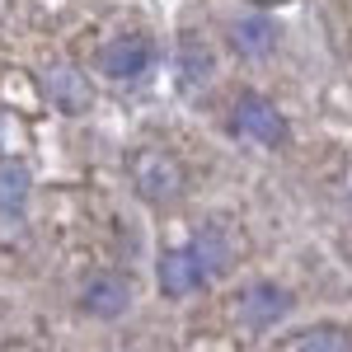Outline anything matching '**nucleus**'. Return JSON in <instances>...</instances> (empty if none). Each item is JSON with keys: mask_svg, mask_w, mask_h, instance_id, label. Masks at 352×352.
<instances>
[{"mask_svg": "<svg viewBox=\"0 0 352 352\" xmlns=\"http://www.w3.org/2000/svg\"><path fill=\"white\" fill-rule=\"evenodd\" d=\"M230 258H235V244L226 240V230L207 226V230H197L188 244L160 254V263H155V287H160L164 300H188V296H197L202 287H212L221 272L230 268Z\"/></svg>", "mask_w": 352, "mask_h": 352, "instance_id": "obj_1", "label": "nucleus"}, {"mask_svg": "<svg viewBox=\"0 0 352 352\" xmlns=\"http://www.w3.org/2000/svg\"><path fill=\"white\" fill-rule=\"evenodd\" d=\"M230 136H240L249 146H263V151H282L292 141V122L287 113L272 104L268 94H240L235 99V113H230Z\"/></svg>", "mask_w": 352, "mask_h": 352, "instance_id": "obj_2", "label": "nucleus"}, {"mask_svg": "<svg viewBox=\"0 0 352 352\" xmlns=\"http://www.w3.org/2000/svg\"><path fill=\"white\" fill-rule=\"evenodd\" d=\"M155 66V43L146 33H113L109 43H99L94 52V71L113 85H132Z\"/></svg>", "mask_w": 352, "mask_h": 352, "instance_id": "obj_3", "label": "nucleus"}, {"mask_svg": "<svg viewBox=\"0 0 352 352\" xmlns=\"http://www.w3.org/2000/svg\"><path fill=\"white\" fill-rule=\"evenodd\" d=\"M296 310V296L282 287V282H249L240 296L230 300V315L240 329H254V333H268L277 329L287 315Z\"/></svg>", "mask_w": 352, "mask_h": 352, "instance_id": "obj_4", "label": "nucleus"}, {"mask_svg": "<svg viewBox=\"0 0 352 352\" xmlns=\"http://www.w3.org/2000/svg\"><path fill=\"white\" fill-rule=\"evenodd\" d=\"M132 184L151 207H169L184 197V164L169 151H141L132 160Z\"/></svg>", "mask_w": 352, "mask_h": 352, "instance_id": "obj_5", "label": "nucleus"}, {"mask_svg": "<svg viewBox=\"0 0 352 352\" xmlns=\"http://www.w3.org/2000/svg\"><path fill=\"white\" fill-rule=\"evenodd\" d=\"M132 282L122 277V272H89L80 282V296H76V305H80V315H89V320H99V324H113V320H122L127 310H132Z\"/></svg>", "mask_w": 352, "mask_h": 352, "instance_id": "obj_6", "label": "nucleus"}, {"mask_svg": "<svg viewBox=\"0 0 352 352\" xmlns=\"http://www.w3.org/2000/svg\"><path fill=\"white\" fill-rule=\"evenodd\" d=\"M43 89H47V99H52L56 109L71 113V118L89 113V104H94L85 71H76L71 61H56V66H47V76H43Z\"/></svg>", "mask_w": 352, "mask_h": 352, "instance_id": "obj_7", "label": "nucleus"}, {"mask_svg": "<svg viewBox=\"0 0 352 352\" xmlns=\"http://www.w3.org/2000/svg\"><path fill=\"white\" fill-rule=\"evenodd\" d=\"M230 47L249 61H263V56L277 47V28H272L268 14H240L230 24Z\"/></svg>", "mask_w": 352, "mask_h": 352, "instance_id": "obj_8", "label": "nucleus"}, {"mask_svg": "<svg viewBox=\"0 0 352 352\" xmlns=\"http://www.w3.org/2000/svg\"><path fill=\"white\" fill-rule=\"evenodd\" d=\"M277 348H296V352H352V329L343 324H305L296 333H282Z\"/></svg>", "mask_w": 352, "mask_h": 352, "instance_id": "obj_9", "label": "nucleus"}, {"mask_svg": "<svg viewBox=\"0 0 352 352\" xmlns=\"http://www.w3.org/2000/svg\"><path fill=\"white\" fill-rule=\"evenodd\" d=\"M174 66H179V85H184V89H202V85L212 80V71H217V56H212V47H207L202 38L184 33Z\"/></svg>", "mask_w": 352, "mask_h": 352, "instance_id": "obj_10", "label": "nucleus"}, {"mask_svg": "<svg viewBox=\"0 0 352 352\" xmlns=\"http://www.w3.org/2000/svg\"><path fill=\"white\" fill-rule=\"evenodd\" d=\"M33 197V174L19 160H0V217L19 221Z\"/></svg>", "mask_w": 352, "mask_h": 352, "instance_id": "obj_11", "label": "nucleus"}]
</instances>
